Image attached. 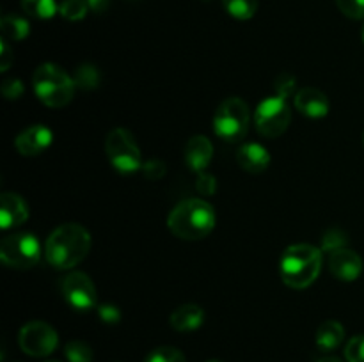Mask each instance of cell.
Instances as JSON below:
<instances>
[{"label":"cell","mask_w":364,"mask_h":362,"mask_svg":"<svg viewBox=\"0 0 364 362\" xmlns=\"http://www.w3.org/2000/svg\"><path fill=\"white\" fill-rule=\"evenodd\" d=\"M91 251V234L84 226L68 222L52 231L45 243V258L53 268L71 270Z\"/></svg>","instance_id":"obj_1"},{"label":"cell","mask_w":364,"mask_h":362,"mask_svg":"<svg viewBox=\"0 0 364 362\" xmlns=\"http://www.w3.org/2000/svg\"><path fill=\"white\" fill-rule=\"evenodd\" d=\"M215 209L208 201L199 197L185 199L171 209L167 216V227L174 236L181 240H201L215 227Z\"/></svg>","instance_id":"obj_2"},{"label":"cell","mask_w":364,"mask_h":362,"mask_svg":"<svg viewBox=\"0 0 364 362\" xmlns=\"http://www.w3.org/2000/svg\"><path fill=\"white\" fill-rule=\"evenodd\" d=\"M322 261V248L309 243L290 245L288 248H284L283 256H281V279L294 290H304L318 279Z\"/></svg>","instance_id":"obj_3"},{"label":"cell","mask_w":364,"mask_h":362,"mask_svg":"<svg viewBox=\"0 0 364 362\" xmlns=\"http://www.w3.org/2000/svg\"><path fill=\"white\" fill-rule=\"evenodd\" d=\"M32 87L43 105L60 109L73 99L75 80L57 64L45 62L32 75Z\"/></svg>","instance_id":"obj_4"},{"label":"cell","mask_w":364,"mask_h":362,"mask_svg":"<svg viewBox=\"0 0 364 362\" xmlns=\"http://www.w3.org/2000/svg\"><path fill=\"white\" fill-rule=\"evenodd\" d=\"M251 124V110L242 98H226L213 114V131L219 138L238 142L247 135Z\"/></svg>","instance_id":"obj_5"},{"label":"cell","mask_w":364,"mask_h":362,"mask_svg":"<svg viewBox=\"0 0 364 362\" xmlns=\"http://www.w3.org/2000/svg\"><path fill=\"white\" fill-rule=\"evenodd\" d=\"M105 151L110 165L123 174H132L142 169V155L134 133L127 128H114L107 135Z\"/></svg>","instance_id":"obj_6"},{"label":"cell","mask_w":364,"mask_h":362,"mask_svg":"<svg viewBox=\"0 0 364 362\" xmlns=\"http://www.w3.org/2000/svg\"><path fill=\"white\" fill-rule=\"evenodd\" d=\"M41 259V245L34 234L14 233L0 243V261L14 270H28Z\"/></svg>","instance_id":"obj_7"},{"label":"cell","mask_w":364,"mask_h":362,"mask_svg":"<svg viewBox=\"0 0 364 362\" xmlns=\"http://www.w3.org/2000/svg\"><path fill=\"white\" fill-rule=\"evenodd\" d=\"M291 123V110L287 98L274 94L263 99L255 114L256 130L262 137L276 138L288 130Z\"/></svg>","instance_id":"obj_8"},{"label":"cell","mask_w":364,"mask_h":362,"mask_svg":"<svg viewBox=\"0 0 364 362\" xmlns=\"http://www.w3.org/2000/svg\"><path fill=\"white\" fill-rule=\"evenodd\" d=\"M18 344L21 351L31 357H46L55 351L59 336L57 330L46 322H28L18 334Z\"/></svg>","instance_id":"obj_9"},{"label":"cell","mask_w":364,"mask_h":362,"mask_svg":"<svg viewBox=\"0 0 364 362\" xmlns=\"http://www.w3.org/2000/svg\"><path fill=\"white\" fill-rule=\"evenodd\" d=\"M64 298L77 311H91L98 305V293L91 277L84 272L68 273L60 284Z\"/></svg>","instance_id":"obj_10"},{"label":"cell","mask_w":364,"mask_h":362,"mask_svg":"<svg viewBox=\"0 0 364 362\" xmlns=\"http://www.w3.org/2000/svg\"><path fill=\"white\" fill-rule=\"evenodd\" d=\"M329 270L338 280L354 283L363 273V259L358 252L350 251V248H340V251L329 254Z\"/></svg>","instance_id":"obj_11"},{"label":"cell","mask_w":364,"mask_h":362,"mask_svg":"<svg viewBox=\"0 0 364 362\" xmlns=\"http://www.w3.org/2000/svg\"><path fill=\"white\" fill-rule=\"evenodd\" d=\"M52 131L45 124H34L21 131L14 141L18 153L23 156H39L52 144Z\"/></svg>","instance_id":"obj_12"},{"label":"cell","mask_w":364,"mask_h":362,"mask_svg":"<svg viewBox=\"0 0 364 362\" xmlns=\"http://www.w3.org/2000/svg\"><path fill=\"white\" fill-rule=\"evenodd\" d=\"M294 103L299 109V112L308 117H313V119L326 117L331 109L329 98H327L326 92L315 87L299 89L297 94L294 96Z\"/></svg>","instance_id":"obj_13"},{"label":"cell","mask_w":364,"mask_h":362,"mask_svg":"<svg viewBox=\"0 0 364 362\" xmlns=\"http://www.w3.org/2000/svg\"><path fill=\"white\" fill-rule=\"evenodd\" d=\"M28 219V204L20 194L6 192L0 199V226L2 229H11L25 224Z\"/></svg>","instance_id":"obj_14"},{"label":"cell","mask_w":364,"mask_h":362,"mask_svg":"<svg viewBox=\"0 0 364 362\" xmlns=\"http://www.w3.org/2000/svg\"><path fill=\"white\" fill-rule=\"evenodd\" d=\"M213 158V144L205 135H194L185 146V162L196 172H205Z\"/></svg>","instance_id":"obj_15"},{"label":"cell","mask_w":364,"mask_h":362,"mask_svg":"<svg viewBox=\"0 0 364 362\" xmlns=\"http://www.w3.org/2000/svg\"><path fill=\"white\" fill-rule=\"evenodd\" d=\"M237 162L245 172L259 174L265 172L270 165V155L262 144L256 142H247L242 144L237 151Z\"/></svg>","instance_id":"obj_16"},{"label":"cell","mask_w":364,"mask_h":362,"mask_svg":"<svg viewBox=\"0 0 364 362\" xmlns=\"http://www.w3.org/2000/svg\"><path fill=\"white\" fill-rule=\"evenodd\" d=\"M169 323L178 332H194L205 323V311L196 304H183L174 309Z\"/></svg>","instance_id":"obj_17"},{"label":"cell","mask_w":364,"mask_h":362,"mask_svg":"<svg viewBox=\"0 0 364 362\" xmlns=\"http://www.w3.org/2000/svg\"><path fill=\"white\" fill-rule=\"evenodd\" d=\"M345 339V329L340 322L336 319H327L316 330V346L322 351H333L343 343Z\"/></svg>","instance_id":"obj_18"},{"label":"cell","mask_w":364,"mask_h":362,"mask_svg":"<svg viewBox=\"0 0 364 362\" xmlns=\"http://www.w3.org/2000/svg\"><path fill=\"white\" fill-rule=\"evenodd\" d=\"M0 28H2V35L7 41H23L31 34L28 21L25 18L18 16V14H6V16H2Z\"/></svg>","instance_id":"obj_19"},{"label":"cell","mask_w":364,"mask_h":362,"mask_svg":"<svg viewBox=\"0 0 364 362\" xmlns=\"http://www.w3.org/2000/svg\"><path fill=\"white\" fill-rule=\"evenodd\" d=\"M21 9L36 20H50L55 16L59 7L55 0H21Z\"/></svg>","instance_id":"obj_20"},{"label":"cell","mask_w":364,"mask_h":362,"mask_svg":"<svg viewBox=\"0 0 364 362\" xmlns=\"http://www.w3.org/2000/svg\"><path fill=\"white\" fill-rule=\"evenodd\" d=\"M224 9L235 20H251L258 11V0H223Z\"/></svg>","instance_id":"obj_21"},{"label":"cell","mask_w":364,"mask_h":362,"mask_svg":"<svg viewBox=\"0 0 364 362\" xmlns=\"http://www.w3.org/2000/svg\"><path fill=\"white\" fill-rule=\"evenodd\" d=\"M87 0H63L59 6V13L68 21H80L87 14Z\"/></svg>","instance_id":"obj_22"},{"label":"cell","mask_w":364,"mask_h":362,"mask_svg":"<svg viewBox=\"0 0 364 362\" xmlns=\"http://www.w3.org/2000/svg\"><path fill=\"white\" fill-rule=\"evenodd\" d=\"M75 85L82 89H95L100 84V71L92 64H82L75 71Z\"/></svg>","instance_id":"obj_23"},{"label":"cell","mask_w":364,"mask_h":362,"mask_svg":"<svg viewBox=\"0 0 364 362\" xmlns=\"http://www.w3.org/2000/svg\"><path fill=\"white\" fill-rule=\"evenodd\" d=\"M64 353L70 362H92V348L84 341H70L64 348Z\"/></svg>","instance_id":"obj_24"},{"label":"cell","mask_w":364,"mask_h":362,"mask_svg":"<svg viewBox=\"0 0 364 362\" xmlns=\"http://www.w3.org/2000/svg\"><path fill=\"white\" fill-rule=\"evenodd\" d=\"M144 362H187L181 350L174 346H159L153 351H149Z\"/></svg>","instance_id":"obj_25"},{"label":"cell","mask_w":364,"mask_h":362,"mask_svg":"<svg viewBox=\"0 0 364 362\" xmlns=\"http://www.w3.org/2000/svg\"><path fill=\"white\" fill-rule=\"evenodd\" d=\"M348 240L347 234L341 229H329L322 238V252L323 254H333V252L340 251V248L347 247Z\"/></svg>","instance_id":"obj_26"},{"label":"cell","mask_w":364,"mask_h":362,"mask_svg":"<svg viewBox=\"0 0 364 362\" xmlns=\"http://www.w3.org/2000/svg\"><path fill=\"white\" fill-rule=\"evenodd\" d=\"M345 358L347 362H364V334L354 336L345 344Z\"/></svg>","instance_id":"obj_27"},{"label":"cell","mask_w":364,"mask_h":362,"mask_svg":"<svg viewBox=\"0 0 364 362\" xmlns=\"http://www.w3.org/2000/svg\"><path fill=\"white\" fill-rule=\"evenodd\" d=\"M336 6L345 16L352 18V20L364 18V0H336Z\"/></svg>","instance_id":"obj_28"},{"label":"cell","mask_w":364,"mask_h":362,"mask_svg":"<svg viewBox=\"0 0 364 362\" xmlns=\"http://www.w3.org/2000/svg\"><path fill=\"white\" fill-rule=\"evenodd\" d=\"M274 89H276V94L281 96V98H288V96L291 94H297V80H295V77H291V75L288 73H283L279 75V78L276 80V84H274Z\"/></svg>","instance_id":"obj_29"},{"label":"cell","mask_w":364,"mask_h":362,"mask_svg":"<svg viewBox=\"0 0 364 362\" xmlns=\"http://www.w3.org/2000/svg\"><path fill=\"white\" fill-rule=\"evenodd\" d=\"M98 316L103 323H107V325H117V323L121 322V311L112 304H100Z\"/></svg>","instance_id":"obj_30"},{"label":"cell","mask_w":364,"mask_h":362,"mask_svg":"<svg viewBox=\"0 0 364 362\" xmlns=\"http://www.w3.org/2000/svg\"><path fill=\"white\" fill-rule=\"evenodd\" d=\"M142 172H144V176L148 177V180L156 181L160 180V177H164V174H166V163L160 162V160H148V162L142 165Z\"/></svg>","instance_id":"obj_31"},{"label":"cell","mask_w":364,"mask_h":362,"mask_svg":"<svg viewBox=\"0 0 364 362\" xmlns=\"http://www.w3.org/2000/svg\"><path fill=\"white\" fill-rule=\"evenodd\" d=\"M23 84H21V80H18V78H7V80H4L2 94L6 96L7 99H18L23 94Z\"/></svg>","instance_id":"obj_32"},{"label":"cell","mask_w":364,"mask_h":362,"mask_svg":"<svg viewBox=\"0 0 364 362\" xmlns=\"http://www.w3.org/2000/svg\"><path fill=\"white\" fill-rule=\"evenodd\" d=\"M198 190L201 192L203 195H212L213 192L217 190V180L208 172H199L198 183H196Z\"/></svg>","instance_id":"obj_33"},{"label":"cell","mask_w":364,"mask_h":362,"mask_svg":"<svg viewBox=\"0 0 364 362\" xmlns=\"http://www.w3.org/2000/svg\"><path fill=\"white\" fill-rule=\"evenodd\" d=\"M0 71L9 70L11 62H13V57H11L9 45H7V39L2 38V45H0Z\"/></svg>","instance_id":"obj_34"},{"label":"cell","mask_w":364,"mask_h":362,"mask_svg":"<svg viewBox=\"0 0 364 362\" xmlns=\"http://www.w3.org/2000/svg\"><path fill=\"white\" fill-rule=\"evenodd\" d=\"M110 0H87V6L92 13L100 14V13H105L107 7H109Z\"/></svg>","instance_id":"obj_35"},{"label":"cell","mask_w":364,"mask_h":362,"mask_svg":"<svg viewBox=\"0 0 364 362\" xmlns=\"http://www.w3.org/2000/svg\"><path fill=\"white\" fill-rule=\"evenodd\" d=\"M318 362H343V361L338 357H323V358H320Z\"/></svg>","instance_id":"obj_36"},{"label":"cell","mask_w":364,"mask_h":362,"mask_svg":"<svg viewBox=\"0 0 364 362\" xmlns=\"http://www.w3.org/2000/svg\"><path fill=\"white\" fill-rule=\"evenodd\" d=\"M206 362H223V361H219V358H210V361H206Z\"/></svg>","instance_id":"obj_37"},{"label":"cell","mask_w":364,"mask_h":362,"mask_svg":"<svg viewBox=\"0 0 364 362\" xmlns=\"http://www.w3.org/2000/svg\"><path fill=\"white\" fill-rule=\"evenodd\" d=\"M361 34H363V41H364V25H363V31H361Z\"/></svg>","instance_id":"obj_38"},{"label":"cell","mask_w":364,"mask_h":362,"mask_svg":"<svg viewBox=\"0 0 364 362\" xmlns=\"http://www.w3.org/2000/svg\"><path fill=\"white\" fill-rule=\"evenodd\" d=\"M46 362H59V361H46Z\"/></svg>","instance_id":"obj_39"},{"label":"cell","mask_w":364,"mask_h":362,"mask_svg":"<svg viewBox=\"0 0 364 362\" xmlns=\"http://www.w3.org/2000/svg\"><path fill=\"white\" fill-rule=\"evenodd\" d=\"M363 142H364V135H363Z\"/></svg>","instance_id":"obj_40"}]
</instances>
